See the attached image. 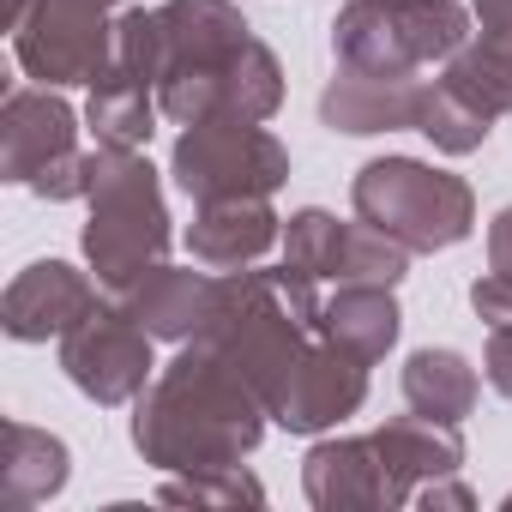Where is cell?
<instances>
[{
	"label": "cell",
	"mask_w": 512,
	"mask_h": 512,
	"mask_svg": "<svg viewBox=\"0 0 512 512\" xmlns=\"http://www.w3.org/2000/svg\"><path fill=\"white\" fill-rule=\"evenodd\" d=\"M278 241H284V217L272 211V199H211L187 223V253L205 272H247Z\"/></svg>",
	"instance_id": "obj_15"
},
{
	"label": "cell",
	"mask_w": 512,
	"mask_h": 512,
	"mask_svg": "<svg viewBox=\"0 0 512 512\" xmlns=\"http://www.w3.org/2000/svg\"><path fill=\"white\" fill-rule=\"evenodd\" d=\"M169 506H260L266 500V488L253 482L241 464H229V470H181V476H169L163 488H157Z\"/></svg>",
	"instance_id": "obj_24"
},
{
	"label": "cell",
	"mask_w": 512,
	"mask_h": 512,
	"mask_svg": "<svg viewBox=\"0 0 512 512\" xmlns=\"http://www.w3.org/2000/svg\"><path fill=\"white\" fill-rule=\"evenodd\" d=\"M163 73H157V103L175 127L223 115L229 73L241 49L253 43V25L241 19L235 0H163Z\"/></svg>",
	"instance_id": "obj_4"
},
{
	"label": "cell",
	"mask_w": 512,
	"mask_h": 512,
	"mask_svg": "<svg viewBox=\"0 0 512 512\" xmlns=\"http://www.w3.org/2000/svg\"><path fill=\"white\" fill-rule=\"evenodd\" d=\"M157 338L127 314V302H97L67 338H61V368H67V380L91 398V404H103V410H115V404H133L151 380H157V350H151Z\"/></svg>",
	"instance_id": "obj_10"
},
{
	"label": "cell",
	"mask_w": 512,
	"mask_h": 512,
	"mask_svg": "<svg viewBox=\"0 0 512 512\" xmlns=\"http://www.w3.org/2000/svg\"><path fill=\"white\" fill-rule=\"evenodd\" d=\"M476 398H482V380H476V368H470L458 350H446V344L410 350V362H404V404H410L416 416L458 428V422L476 410Z\"/></svg>",
	"instance_id": "obj_20"
},
{
	"label": "cell",
	"mask_w": 512,
	"mask_h": 512,
	"mask_svg": "<svg viewBox=\"0 0 512 512\" xmlns=\"http://www.w3.org/2000/svg\"><path fill=\"white\" fill-rule=\"evenodd\" d=\"M470 308L488 320V332H494V326H512V278H500V272L476 278V284H470Z\"/></svg>",
	"instance_id": "obj_26"
},
{
	"label": "cell",
	"mask_w": 512,
	"mask_h": 512,
	"mask_svg": "<svg viewBox=\"0 0 512 512\" xmlns=\"http://www.w3.org/2000/svg\"><path fill=\"white\" fill-rule=\"evenodd\" d=\"M416 133H422L440 157H470V151H482V139L494 133V115H488V109H476L458 85L434 79V85H422Z\"/></svg>",
	"instance_id": "obj_22"
},
{
	"label": "cell",
	"mask_w": 512,
	"mask_h": 512,
	"mask_svg": "<svg viewBox=\"0 0 512 512\" xmlns=\"http://www.w3.org/2000/svg\"><path fill=\"white\" fill-rule=\"evenodd\" d=\"M0 175L37 199H85L91 151H79V115L55 85H13L0 103Z\"/></svg>",
	"instance_id": "obj_8"
},
{
	"label": "cell",
	"mask_w": 512,
	"mask_h": 512,
	"mask_svg": "<svg viewBox=\"0 0 512 512\" xmlns=\"http://www.w3.org/2000/svg\"><path fill=\"white\" fill-rule=\"evenodd\" d=\"M506 512H512V494H506Z\"/></svg>",
	"instance_id": "obj_31"
},
{
	"label": "cell",
	"mask_w": 512,
	"mask_h": 512,
	"mask_svg": "<svg viewBox=\"0 0 512 512\" xmlns=\"http://www.w3.org/2000/svg\"><path fill=\"white\" fill-rule=\"evenodd\" d=\"M422 85L428 79H392V73H362V67H338L332 85L320 91V121L332 133L350 139H374V133H404L422 115Z\"/></svg>",
	"instance_id": "obj_14"
},
{
	"label": "cell",
	"mask_w": 512,
	"mask_h": 512,
	"mask_svg": "<svg viewBox=\"0 0 512 512\" xmlns=\"http://www.w3.org/2000/svg\"><path fill=\"white\" fill-rule=\"evenodd\" d=\"M67 476H73V458H67L61 434L31 428V422H7V500H13V512L55 500L67 488Z\"/></svg>",
	"instance_id": "obj_21"
},
{
	"label": "cell",
	"mask_w": 512,
	"mask_h": 512,
	"mask_svg": "<svg viewBox=\"0 0 512 512\" xmlns=\"http://www.w3.org/2000/svg\"><path fill=\"white\" fill-rule=\"evenodd\" d=\"M115 302H127V314L157 338V344H193L211 320V302H217V272H205L199 260L193 266H151L133 290H121Z\"/></svg>",
	"instance_id": "obj_16"
},
{
	"label": "cell",
	"mask_w": 512,
	"mask_h": 512,
	"mask_svg": "<svg viewBox=\"0 0 512 512\" xmlns=\"http://www.w3.org/2000/svg\"><path fill=\"white\" fill-rule=\"evenodd\" d=\"M127 0H31L7 25L31 85H97L115 61V19Z\"/></svg>",
	"instance_id": "obj_9"
},
{
	"label": "cell",
	"mask_w": 512,
	"mask_h": 512,
	"mask_svg": "<svg viewBox=\"0 0 512 512\" xmlns=\"http://www.w3.org/2000/svg\"><path fill=\"white\" fill-rule=\"evenodd\" d=\"M302 494L320 512H392L410 506V488L398 482V470L386 464L374 434H350V440H320L302 458Z\"/></svg>",
	"instance_id": "obj_11"
},
{
	"label": "cell",
	"mask_w": 512,
	"mask_h": 512,
	"mask_svg": "<svg viewBox=\"0 0 512 512\" xmlns=\"http://www.w3.org/2000/svg\"><path fill=\"white\" fill-rule=\"evenodd\" d=\"M350 205L362 223L386 229L410 253H440L458 247L476 229V193L464 175L434 169L422 157H374L350 181Z\"/></svg>",
	"instance_id": "obj_6"
},
{
	"label": "cell",
	"mask_w": 512,
	"mask_h": 512,
	"mask_svg": "<svg viewBox=\"0 0 512 512\" xmlns=\"http://www.w3.org/2000/svg\"><path fill=\"white\" fill-rule=\"evenodd\" d=\"M362 404H368V362L326 344V338H314L302 368L290 374L284 398L272 404V422L290 428V434H326V428L350 422Z\"/></svg>",
	"instance_id": "obj_12"
},
{
	"label": "cell",
	"mask_w": 512,
	"mask_h": 512,
	"mask_svg": "<svg viewBox=\"0 0 512 512\" xmlns=\"http://www.w3.org/2000/svg\"><path fill=\"white\" fill-rule=\"evenodd\" d=\"M374 440H380L386 464L398 470V482L410 488V500H416L422 482H440V476H458L464 470V434L452 422H428V416L410 410V416L380 422Z\"/></svg>",
	"instance_id": "obj_18"
},
{
	"label": "cell",
	"mask_w": 512,
	"mask_h": 512,
	"mask_svg": "<svg viewBox=\"0 0 512 512\" xmlns=\"http://www.w3.org/2000/svg\"><path fill=\"white\" fill-rule=\"evenodd\" d=\"M410 506H476V494H470L464 482H452V476H440V482H422Z\"/></svg>",
	"instance_id": "obj_30"
},
{
	"label": "cell",
	"mask_w": 512,
	"mask_h": 512,
	"mask_svg": "<svg viewBox=\"0 0 512 512\" xmlns=\"http://www.w3.org/2000/svg\"><path fill=\"white\" fill-rule=\"evenodd\" d=\"M344 235L350 223H338L320 205H302L284 217V266L314 278V284H338V260H344Z\"/></svg>",
	"instance_id": "obj_23"
},
{
	"label": "cell",
	"mask_w": 512,
	"mask_h": 512,
	"mask_svg": "<svg viewBox=\"0 0 512 512\" xmlns=\"http://www.w3.org/2000/svg\"><path fill=\"white\" fill-rule=\"evenodd\" d=\"M85 260L103 290H133L151 266L169 260V205L163 181L145 151L97 145L91 151V181H85Z\"/></svg>",
	"instance_id": "obj_3"
},
{
	"label": "cell",
	"mask_w": 512,
	"mask_h": 512,
	"mask_svg": "<svg viewBox=\"0 0 512 512\" xmlns=\"http://www.w3.org/2000/svg\"><path fill=\"white\" fill-rule=\"evenodd\" d=\"M199 338L272 410L320 332H314V314L284 284V272H217V302Z\"/></svg>",
	"instance_id": "obj_2"
},
{
	"label": "cell",
	"mask_w": 512,
	"mask_h": 512,
	"mask_svg": "<svg viewBox=\"0 0 512 512\" xmlns=\"http://www.w3.org/2000/svg\"><path fill=\"white\" fill-rule=\"evenodd\" d=\"M115 67H127L133 79L157 85V73H163V25H157V7L151 13L145 7H121V19H115Z\"/></svg>",
	"instance_id": "obj_25"
},
{
	"label": "cell",
	"mask_w": 512,
	"mask_h": 512,
	"mask_svg": "<svg viewBox=\"0 0 512 512\" xmlns=\"http://www.w3.org/2000/svg\"><path fill=\"white\" fill-rule=\"evenodd\" d=\"M482 374L500 398H512V326H494L488 332V350H482Z\"/></svg>",
	"instance_id": "obj_27"
},
{
	"label": "cell",
	"mask_w": 512,
	"mask_h": 512,
	"mask_svg": "<svg viewBox=\"0 0 512 512\" xmlns=\"http://www.w3.org/2000/svg\"><path fill=\"white\" fill-rule=\"evenodd\" d=\"M169 175L193 205L211 199H272L290 181V151L266 121H241V115H211L181 127L169 151Z\"/></svg>",
	"instance_id": "obj_7"
},
{
	"label": "cell",
	"mask_w": 512,
	"mask_h": 512,
	"mask_svg": "<svg viewBox=\"0 0 512 512\" xmlns=\"http://www.w3.org/2000/svg\"><path fill=\"white\" fill-rule=\"evenodd\" d=\"M488 272L512 278V205H500L488 223Z\"/></svg>",
	"instance_id": "obj_28"
},
{
	"label": "cell",
	"mask_w": 512,
	"mask_h": 512,
	"mask_svg": "<svg viewBox=\"0 0 512 512\" xmlns=\"http://www.w3.org/2000/svg\"><path fill=\"white\" fill-rule=\"evenodd\" d=\"M266 398L253 392L205 338L181 344L175 362L133 398V446L151 470H229L266 440Z\"/></svg>",
	"instance_id": "obj_1"
},
{
	"label": "cell",
	"mask_w": 512,
	"mask_h": 512,
	"mask_svg": "<svg viewBox=\"0 0 512 512\" xmlns=\"http://www.w3.org/2000/svg\"><path fill=\"white\" fill-rule=\"evenodd\" d=\"M476 37H494V43H512V0H476Z\"/></svg>",
	"instance_id": "obj_29"
},
{
	"label": "cell",
	"mask_w": 512,
	"mask_h": 512,
	"mask_svg": "<svg viewBox=\"0 0 512 512\" xmlns=\"http://www.w3.org/2000/svg\"><path fill=\"white\" fill-rule=\"evenodd\" d=\"M314 332L350 356H362L368 368L386 362V350L398 344L404 332V314H398V296L392 284H332L320 296V314H314Z\"/></svg>",
	"instance_id": "obj_17"
},
{
	"label": "cell",
	"mask_w": 512,
	"mask_h": 512,
	"mask_svg": "<svg viewBox=\"0 0 512 512\" xmlns=\"http://www.w3.org/2000/svg\"><path fill=\"white\" fill-rule=\"evenodd\" d=\"M91 308H97L91 272L67 260H37L0 296V326H7L13 344H49V338H67Z\"/></svg>",
	"instance_id": "obj_13"
},
{
	"label": "cell",
	"mask_w": 512,
	"mask_h": 512,
	"mask_svg": "<svg viewBox=\"0 0 512 512\" xmlns=\"http://www.w3.org/2000/svg\"><path fill=\"white\" fill-rule=\"evenodd\" d=\"M157 115H163L157 85L133 79V73H127V67H115V61H109V73H103V79L91 85V97H85V127H91V139H97V145L145 151V145H151V133H157Z\"/></svg>",
	"instance_id": "obj_19"
},
{
	"label": "cell",
	"mask_w": 512,
	"mask_h": 512,
	"mask_svg": "<svg viewBox=\"0 0 512 512\" xmlns=\"http://www.w3.org/2000/svg\"><path fill=\"white\" fill-rule=\"evenodd\" d=\"M470 25L476 13H464L458 0H350L332 19V55L338 67L422 79L476 37Z\"/></svg>",
	"instance_id": "obj_5"
}]
</instances>
